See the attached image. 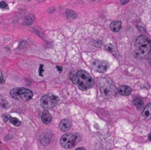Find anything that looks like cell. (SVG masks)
<instances>
[{"mask_svg":"<svg viewBox=\"0 0 151 150\" xmlns=\"http://www.w3.org/2000/svg\"><path fill=\"white\" fill-rule=\"evenodd\" d=\"M142 116L145 119L151 118V102L145 107V108L142 112Z\"/></svg>","mask_w":151,"mask_h":150,"instance_id":"14","label":"cell"},{"mask_svg":"<svg viewBox=\"0 0 151 150\" xmlns=\"http://www.w3.org/2000/svg\"><path fill=\"white\" fill-rule=\"evenodd\" d=\"M149 62H150V64L151 65V58H150V60H149Z\"/></svg>","mask_w":151,"mask_h":150,"instance_id":"27","label":"cell"},{"mask_svg":"<svg viewBox=\"0 0 151 150\" xmlns=\"http://www.w3.org/2000/svg\"><path fill=\"white\" fill-rule=\"evenodd\" d=\"M129 2V0H121V4L122 5H125Z\"/></svg>","mask_w":151,"mask_h":150,"instance_id":"23","label":"cell"},{"mask_svg":"<svg viewBox=\"0 0 151 150\" xmlns=\"http://www.w3.org/2000/svg\"><path fill=\"white\" fill-rule=\"evenodd\" d=\"M35 21V16L31 14V15H29L27 16L26 18H25V20H24V24L26 25H31Z\"/></svg>","mask_w":151,"mask_h":150,"instance_id":"17","label":"cell"},{"mask_svg":"<svg viewBox=\"0 0 151 150\" xmlns=\"http://www.w3.org/2000/svg\"><path fill=\"white\" fill-rule=\"evenodd\" d=\"M66 16H67L69 19H75V18L77 17V13H75L74 11H73L72 10H69V9L66 10Z\"/></svg>","mask_w":151,"mask_h":150,"instance_id":"18","label":"cell"},{"mask_svg":"<svg viewBox=\"0 0 151 150\" xmlns=\"http://www.w3.org/2000/svg\"><path fill=\"white\" fill-rule=\"evenodd\" d=\"M105 48H106V49H107V50H108V51L109 52L114 54V52H115V49H114V46H113L112 44H108V45H106Z\"/></svg>","mask_w":151,"mask_h":150,"instance_id":"19","label":"cell"},{"mask_svg":"<svg viewBox=\"0 0 151 150\" xmlns=\"http://www.w3.org/2000/svg\"><path fill=\"white\" fill-rule=\"evenodd\" d=\"M76 150H85L84 148H82V147H79L78 149H76Z\"/></svg>","mask_w":151,"mask_h":150,"instance_id":"25","label":"cell"},{"mask_svg":"<svg viewBox=\"0 0 151 150\" xmlns=\"http://www.w3.org/2000/svg\"><path fill=\"white\" fill-rule=\"evenodd\" d=\"M4 120L5 121H10L11 124H13V125H15L16 127H19L21 124L19 119H18L17 118L11 117L10 115H5L4 116Z\"/></svg>","mask_w":151,"mask_h":150,"instance_id":"11","label":"cell"},{"mask_svg":"<svg viewBox=\"0 0 151 150\" xmlns=\"http://www.w3.org/2000/svg\"><path fill=\"white\" fill-rule=\"evenodd\" d=\"M58 101L59 99L57 96L53 93H48L41 99V104L42 107L45 109H49L55 107L58 103Z\"/></svg>","mask_w":151,"mask_h":150,"instance_id":"4","label":"cell"},{"mask_svg":"<svg viewBox=\"0 0 151 150\" xmlns=\"http://www.w3.org/2000/svg\"><path fill=\"white\" fill-rule=\"evenodd\" d=\"M73 83L76 84L82 91H85L94 85V79L90 74L83 70H79L70 75Z\"/></svg>","mask_w":151,"mask_h":150,"instance_id":"1","label":"cell"},{"mask_svg":"<svg viewBox=\"0 0 151 150\" xmlns=\"http://www.w3.org/2000/svg\"><path fill=\"white\" fill-rule=\"evenodd\" d=\"M52 138V135L49 133H44L40 137V142L43 146H46L49 144Z\"/></svg>","mask_w":151,"mask_h":150,"instance_id":"10","label":"cell"},{"mask_svg":"<svg viewBox=\"0 0 151 150\" xmlns=\"http://www.w3.org/2000/svg\"><path fill=\"white\" fill-rule=\"evenodd\" d=\"M109 67V64L108 62L104 60H96L92 63V68L94 69V71L99 73H105Z\"/></svg>","mask_w":151,"mask_h":150,"instance_id":"7","label":"cell"},{"mask_svg":"<svg viewBox=\"0 0 151 150\" xmlns=\"http://www.w3.org/2000/svg\"><path fill=\"white\" fill-rule=\"evenodd\" d=\"M0 8L1 9H8V6L5 2H0Z\"/></svg>","mask_w":151,"mask_h":150,"instance_id":"20","label":"cell"},{"mask_svg":"<svg viewBox=\"0 0 151 150\" xmlns=\"http://www.w3.org/2000/svg\"><path fill=\"white\" fill-rule=\"evenodd\" d=\"M57 69H58V71L59 70V72H61V71H62V67H60V66H57Z\"/></svg>","mask_w":151,"mask_h":150,"instance_id":"24","label":"cell"},{"mask_svg":"<svg viewBox=\"0 0 151 150\" xmlns=\"http://www.w3.org/2000/svg\"><path fill=\"white\" fill-rule=\"evenodd\" d=\"M9 106H10V104L7 99L4 96L0 95V107L3 108H7L9 107Z\"/></svg>","mask_w":151,"mask_h":150,"instance_id":"15","label":"cell"},{"mask_svg":"<svg viewBox=\"0 0 151 150\" xmlns=\"http://www.w3.org/2000/svg\"><path fill=\"white\" fill-rule=\"evenodd\" d=\"M133 104H135V106L136 107V108H137L138 110H139V111L142 110L143 107H144V102H143V101H142V99H136L134 100V102H133Z\"/></svg>","mask_w":151,"mask_h":150,"instance_id":"16","label":"cell"},{"mask_svg":"<svg viewBox=\"0 0 151 150\" xmlns=\"http://www.w3.org/2000/svg\"><path fill=\"white\" fill-rule=\"evenodd\" d=\"M148 138H149V140L151 141V132L149 134V136H148Z\"/></svg>","mask_w":151,"mask_h":150,"instance_id":"26","label":"cell"},{"mask_svg":"<svg viewBox=\"0 0 151 150\" xmlns=\"http://www.w3.org/2000/svg\"><path fill=\"white\" fill-rule=\"evenodd\" d=\"M151 51V40L145 35H140L134 44V55L136 58H145Z\"/></svg>","mask_w":151,"mask_h":150,"instance_id":"2","label":"cell"},{"mask_svg":"<svg viewBox=\"0 0 151 150\" xmlns=\"http://www.w3.org/2000/svg\"><path fill=\"white\" fill-rule=\"evenodd\" d=\"M60 145L66 149H71L76 144V137L72 133H66L60 138Z\"/></svg>","mask_w":151,"mask_h":150,"instance_id":"6","label":"cell"},{"mask_svg":"<svg viewBox=\"0 0 151 150\" xmlns=\"http://www.w3.org/2000/svg\"><path fill=\"white\" fill-rule=\"evenodd\" d=\"M41 121L44 124H49L52 121V116L48 111H44L41 116Z\"/></svg>","mask_w":151,"mask_h":150,"instance_id":"12","label":"cell"},{"mask_svg":"<svg viewBox=\"0 0 151 150\" xmlns=\"http://www.w3.org/2000/svg\"><path fill=\"white\" fill-rule=\"evenodd\" d=\"M59 127L62 132H66L71 127V122L69 119H63L59 124Z\"/></svg>","mask_w":151,"mask_h":150,"instance_id":"9","label":"cell"},{"mask_svg":"<svg viewBox=\"0 0 151 150\" xmlns=\"http://www.w3.org/2000/svg\"><path fill=\"white\" fill-rule=\"evenodd\" d=\"M3 80H4V75H3L2 72L0 70V84L3 82Z\"/></svg>","mask_w":151,"mask_h":150,"instance_id":"21","label":"cell"},{"mask_svg":"<svg viewBox=\"0 0 151 150\" xmlns=\"http://www.w3.org/2000/svg\"><path fill=\"white\" fill-rule=\"evenodd\" d=\"M43 71H44V69H43V65H40L39 74H40V76H41V77H43V74H42Z\"/></svg>","mask_w":151,"mask_h":150,"instance_id":"22","label":"cell"},{"mask_svg":"<svg viewBox=\"0 0 151 150\" xmlns=\"http://www.w3.org/2000/svg\"><path fill=\"white\" fill-rule=\"evenodd\" d=\"M10 95L13 99L20 101H28L33 98V93L31 90L25 88H16L10 92Z\"/></svg>","mask_w":151,"mask_h":150,"instance_id":"3","label":"cell"},{"mask_svg":"<svg viewBox=\"0 0 151 150\" xmlns=\"http://www.w3.org/2000/svg\"><path fill=\"white\" fill-rule=\"evenodd\" d=\"M99 88L102 94L105 97H111L116 93V92H117V89L116 88L114 84L110 80L103 82Z\"/></svg>","mask_w":151,"mask_h":150,"instance_id":"5","label":"cell"},{"mask_svg":"<svg viewBox=\"0 0 151 150\" xmlns=\"http://www.w3.org/2000/svg\"><path fill=\"white\" fill-rule=\"evenodd\" d=\"M110 28L114 33H117L122 28V22L120 21H113L110 24Z\"/></svg>","mask_w":151,"mask_h":150,"instance_id":"13","label":"cell"},{"mask_svg":"<svg viewBox=\"0 0 151 150\" xmlns=\"http://www.w3.org/2000/svg\"><path fill=\"white\" fill-rule=\"evenodd\" d=\"M131 92V88L128 85H122L117 88V93L121 96H129Z\"/></svg>","mask_w":151,"mask_h":150,"instance_id":"8","label":"cell"}]
</instances>
